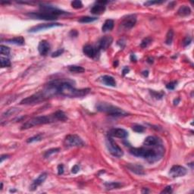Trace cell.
Here are the masks:
<instances>
[{"label": "cell", "instance_id": "obj_1", "mask_svg": "<svg viewBox=\"0 0 194 194\" xmlns=\"http://www.w3.org/2000/svg\"><path fill=\"white\" fill-rule=\"evenodd\" d=\"M74 81L69 79H58L52 80L48 84L41 90L46 100L56 96H62L66 97H83L87 95L90 91V88L85 89H76L73 84Z\"/></svg>", "mask_w": 194, "mask_h": 194}, {"label": "cell", "instance_id": "obj_2", "mask_svg": "<svg viewBox=\"0 0 194 194\" xmlns=\"http://www.w3.org/2000/svg\"><path fill=\"white\" fill-rule=\"evenodd\" d=\"M130 153L136 157L143 158L150 163H154L160 160L164 155V149L162 143L154 146H144L140 148H131Z\"/></svg>", "mask_w": 194, "mask_h": 194}, {"label": "cell", "instance_id": "obj_3", "mask_svg": "<svg viewBox=\"0 0 194 194\" xmlns=\"http://www.w3.org/2000/svg\"><path fill=\"white\" fill-rule=\"evenodd\" d=\"M57 121L56 118H55L54 114L51 115H45V116H38L35 118H30L26 121L24 124L21 126V130H27V129L31 128L35 126L42 124H46L52 123L54 121Z\"/></svg>", "mask_w": 194, "mask_h": 194}, {"label": "cell", "instance_id": "obj_4", "mask_svg": "<svg viewBox=\"0 0 194 194\" xmlns=\"http://www.w3.org/2000/svg\"><path fill=\"white\" fill-rule=\"evenodd\" d=\"M96 109L99 112H104L105 114L113 116V117H121V116H126L128 115V113L124 112L123 109L105 103H98L96 105Z\"/></svg>", "mask_w": 194, "mask_h": 194}, {"label": "cell", "instance_id": "obj_5", "mask_svg": "<svg viewBox=\"0 0 194 194\" xmlns=\"http://www.w3.org/2000/svg\"><path fill=\"white\" fill-rule=\"evenodd\" d=\"M106 146L109 153L115 157H122L124 155L123 150L120 148L119 146L116 143L112 137L108 136L106 139Z\"/></svg>", "mask_w": 194, "mask_h": 194}, {"label": "cell", "instance_id": "obj_6", "mask_svg": "<svg viewBox=\"0 0 194 194\" xmlns=\"http://www.w3.org/2000/svg\"><path fill=\"white\" fill-rule=\"evenodd\" d=\"M64 144L66 147H78V146H84V142L77 135L70 134L65 137Z\"/></svg>", "mask_w": 194, "mask_h": 194}, {"label": "cell", "instance_id": "obj_7", "mask_svg": "<svg viewBox=\"0 0 194 194\" xmlns=\"http://www.w3.org/2000/svg\"><path fill=\"white\" fill-rule=\"evenodd\" d=\"M28 17L34 19H39V20H46V21H54L57 20L58 17L52 14L49 11H40V12H31L27 14Z\"/></svg>", "mask_w": 194, "mask_h": 194}, {"label": "cell", "instance_id": "obj_8", "mask_svg": "<svg viewBox=\"0 0 194 194\" xmlns=\"http://www.w3.org/2000/svg\"><path fill=\"white\" fill-rule=\"evenodd\" d=\"M46 100V99L44 98V96L42 94L41 91L38 92L37 93L34 94V95L30 96H28L25 99H22L21 101L20 104L21 105H35L38 104V103H40L42 102H44Z\"/></svg>", "mask_w": 194, "mask_h": 194}, {"label": "cell", "instance_id": "obj_9", "mask_svg": "<svg viewBox=\"0 0 194 194\" xmlns=\"http://www.w3.org/2000/svg\"><path fill=\"white\" fill-rule=\"evenodd\" d=\"M136 22V15H129L123 18L120 24L121 27L123 30H128L134 26Z\"/></svg>", "mask_w": 194, "mask_h": 194}, {"label": "cell", "instance_id": "obj_10", "mask_svg": "<svg viewBox=\"0 0 194 194\" xmlns=\"http://www.w3.org/2000/svg\"><path fill=\"white\" fill-rule=\"evenodd\" d=\"M187 173V170L184 167L181 166V165H174L170 169L169 175L173 178H176V177H183L186 175Z\"/></svg>", "mask_w": 194, "mask_h": 194}, {"label": "cell", "instance_id": "obj_11", "mask_svg": "<svg viewBox=\"0 0 194 194\" xmlns=\"http://www.w3.org/2000/svg\"><path fill=\"white\" fill-rule=\"evenodd\" d=\"M62 24L59 23H48V24H40L39 25L31 27L28 31L30 33H36V32L41 31V30H47L49 28L56 27H62Z\"/></svg>", "mask_w": 194, "mask_h": 194}, {"label": "cell", "instance_id": "obj_12", "mask_svg": "<svg viewBox=\"0 0 194 194\" xmlns=\"http://www.w3.org/2000/svg\"><path fill=\"white\" fill-rule=\"evenodd\" d=\"M112 42H113V38L111 36H104L99 39L96 47L99 50H106L112 45Z\"/></svg>", "mask_w": 194, "mask_h": 194}, {"label": "cell", "instance_id": "obj_13", "mask_svg": "<svg viewBox=\"0 0 194 194\" xmlns=\"http://www.w3.org/2000/svg\"><path fill=\"white\" fill-rule=\"evenodd\" d=\"M99 49L97 47L91 45H86L84 46L83 52L87 57L90 58H96L99 55Z\"/></svg>", "mask_w": 194, "mask_h": 194}, {"label": "cell", "instance_id": "obj_14", "mask_svg": "<svg viewBox=\"0 0 194 194\" xmlns=\"http://www.w3.org/2000/svg\"><path fill=\"white\" fill-rule=\"evenodd\" d=\"M108 136L111 137L125 139L128 136V132L122 128H112L108 131Z\"/></svg>", "mask_w": 194, "mask_h": 194}, {"label": "cell", "instance_id": "obj_15", "mask_svg": "<svg viewBox=\"0 0 194 194\" xmlns=\"http://www.w3.org/2000/svg\"><path fill=\"white\" fill-rule=\"evenodd\" d=\"M38 51H39V54L43 56H45L48 55V53L50 51V45L46 40H42L39 42V45H38Z\"/></svg>", "mask_w": 194, "mask_h": 194}, {"label": "cell", "instance_id": "obj_16", "mask_svg": "<svg viewBox=\"0 0 194 194\" xmlns=\"http://www.w3.org/2000/svg\"><path fill=\"white\" fill-rule=\"evenodd\" d=\"M47 177V174L46 173H43L41 174L39 176V177L37 178V179H35L34 181V182L32 183V184L30 186V190L31 191H34L35 190H37V188L39 186H40V185L42 184V183L44 182V181H46V179Z\"/></svg>", "mask_w": 194, "mask_h": 194}, {"label": "cell", "instance_id": "obj_17", "mask_svg": "<svg viewBox=\"0 0 194 194\" xmlns=\"http://www.w3.org/2000/svg\"><path fill=\"white\" fill-rule=\"evenodd\" d=\"M162 142L159 138L154 136H149L145 139L143 142V146H154L162 144Z\"/></svg>", "mask_w": 194, "mask_h": 194}, {"label": "cell", "instance_id": "obj_18", "mask_svg": "<svg viewBox=\"0 0 194 194\" xmlns=\"http://www.w3.org/2000/svg\"><path fill=\"white\" fill-rule=\"evenodd\" d=\"M105 11V6L103 4H100L99 2H96V5H94L90 9V12L93 15H99L103 14Z\"/></svg>", "mask_w": 194, "mask_h": 194}, {"label": "cell", "instance_id": "obj_19", "mask_svg": "<svg viewBox=\"0 0 194 194\" xmlns=\"http://www.w3.org/2000/svg\"><path fill=\"white\" fill-rule=\"evenodd\" d=\"M127 168H128L131 172H134L136 174L138 175H144L145 174V172L144 169L141 165L136 164H127Z\"/></svg>", "mask_w": 194, "mask_h": 194}, {"label": "cell", "instance_id": "obj_20", "mask_svg": "<svg viewBox=\"0 0 194 194\" xmlns=\"http://www.w3.org/2000/svg\"><path fill=\"white\" fill-rule=\"evenodd\" d=\"M101 81L105 84L107 86H116V81L114 79V77L109 75H104L101 77Z\"/></svg>", "mask_w": 194, "mask_h": 194}, {"label": "cell", "instance_id": "obj_21", "mask_svg": "<svg viewBox=\"0 0 194 194\" xmlns=\"http://www.w3.org/2000/svg\"><path fill=\"white\" fill-rule=\"evenodd\" d=\"M191 14L190 8L188 6H182L177 11V15L181 17H187Z\"/></svg>", "mask_w": 194, "mask_h": 194}, {"label": "cell", "instance_id": "obj_22", "mask_svg": "<svg viewBox=\"0 0 194 194\" xmlns=\"http://www.w3.org/2000/svg\"><path fill=\"white\" fill-rule=\"evenodd\" d=\"M114 21L112 19H108L106 21H105L103 24V27H102V30L103 32H108L111 31V30L114 28Z\"/></svg>", "mask_w": 194, "mask_h": 194}, {"label": "cell", "instance_id": "obj_23", "mask_svg": "<svg viewBox=\"0 0 194 194\" xmlns=\"http://www.w3.org/2000/svg\"><path fill=\"white\" fill-rule=\"evenodd\" d=\"M6 42L11 44L17 46H23L25 43L24 37H14L12 39H8L6 40Z\"/></svg>", "mask_w": 194, "mask_h": 194}, {"label": "cell", "instance_id": "obj_24", "mask_svg": "<svg viewBox=\"0 0 194 194\" xmlns=\"http://www.w3.org/2000/svg\"><path fill=\"white\" fill-rule=\"evenodd\" d=\"M18 112H20L19 108H9L8 110H7L6 112H5L2 115V120L3 119V118H8V117H10V116L14 115H15V114H18Z\"/></svg>", "mask_w": 194, "mask_h": 194}, {"label": "cell", "instance_id": "obj_25", "mask_svg": "<svg viewBox=\"0 0 194 194\" xmlns=\"http://www.w3.org/2000/svg\"><path fill=\"white\" fill-rule=\"evenodd\" d=\"M55 115V118H56L57 121H65L67 119V116H66L65 113L61 110L56 111L55 113H53Z\"/></svg>", "mask_w": 194, "mask_h": 194}, {"label": "cell", "instance_id": "obj_26", "mask_svg": "<svg viewBox=\"0 0 194 194\" xmlns=\"http://www.w3.org/2000/svg\"><path fill=\"white\" fill-rule=\"evenodd\" d=\"M105 187H106L107 190H114L122 187V184L119 182H107L105 183Z\"/></svg>", "mask_w": 194, "mask_h": 194}, {"label": "cell", "instance_id": "obj_27", "mask_svg": "<svg viewBox=\"0 0 194 194\" xmlns=\"http://www.w3.org/2000/svg\"><path fill=\"white\" fill-rule=\"evenodd\" d=\"M97 18L95 17H90V16H84V17H81L78 20V21L80 23H83V24H86V23H91L96 21L97 20Z\"/></svg>", "mask_w": 194, "mask_h": 194}, {"label": "cell", "instance_id": "obj_28", "mask_svg": "<svg viewBox=\"0 0 194 194\" xmlns=\"http://www.w3.org/2000/svg\"><path fill=\"white\" fill-rule=\"evenodd\" d=\"M68 70H69L72 73H84L85 71L83 67H80V66L77 65H70L68 66Z\"/></svg>", "mask_w": 194, "mask_h": 194}, {"label": "cell", "instance_id": "obj_29", "mask_svg": "<svg viewBox=\"0 0 194 194\" xmlns=\"http://www.w3.org/2000/svg\"><path fill=\"white\" fill-rule=\"evenodd\" d=\"M149 93L151 94L152 97H153V98L155 99H162V97L164 96V93L163 91L157 92L155 91V90H150Z\"/></svg>", "mask_w": 194, "mask_h": 194}, {"label": "cell", "instance_id": "obj_30", "mask_svg": "<svg viewBox=\"0 0 194 194\" xmlns=\"http://www.w3.org/2000/svg\"><path fill=\"white\" fill-rule=\"evenodd\" d=\"M174 38V31L172 29H170L166 34V39H165V43L167 45H171L173 41Z\"/></svg>", "mask_w": 194, "mask_h": 194}, {"label": "cell", "instance_id": "obj_31", "mask_svg": "<svg viewBox=\"0 0 194 194\" xmlns=\"http://www.w3.org/2000/svg\"><path fill=\"white\" fill-rule=\"evenodd\" d=\"M42 140H43V134H39L35 135V136H32L30 138L27 139V143H34V142H39V141H41Z\"/></svg>", "mask_w": 194, "mask_h": 194}, {"label": "cell", "instance_id": "obj_32", "mask_svg": "<svg viewBox=\"0 0 194 194\" xmlns=\"http://www.w3.org/2000/svg\"><path fill=\"white\" fill-rule=\"evenodd\" d=\"M59 151H60L59 148H52V149H49V150H47V151L46 152L45 154H44V157H45L46 159H47V158L50 157L51 155L55 154V153H58Z\"/></svg>", "mask_w": 194, "mask_h": 194}, {"label": "cell", "instance_id": "obj_33", "mask_svg": "<svg viewBox=\"0 0 194 194\" xmlns=\"http://www.w3.org/2000/svg\"><path fill=\"white\" fill-rule=\"evenodd\" d=\"M153 42V39L151 37H146L145 39H143L140 43V47L141 48H146L149 45L151 44V43Z\"/></svg>", "mask_w": 194, "mask_h": 194}, {"label": "cell", "instance_id": "obj_34", "mask_svg": "<svg viewBox=\"0 0 194 194\" xmlns=\"http://www.w3.org/2000/svg\"><path fill=\"white\" fill-rule=\"evenodd\" d=\"M0 60H1V67H10L11 66V62L8 58H4V57L1 56Z\"/></svg>", "mask_w": 194, "mask_h": 194}, {"label": "cell", "instance_id": "obj_35", "mask_svg": "<svg viewBox=\"0 0 194 194\" xmlns=\"http://www.w3.org/2000/svg\"><path fill=\"white\" fill-rule=\"evenodd\" d=\"M10 49L6 46L1 45L0 46V52L2 56H8L10 54Z\"/></svg>", "mask_w": 194, "mask_h": 194}, {"label": "cell", "instance_id": "obj_36", "mask_svg": "<svg viewBox=\"0 0 194 194\" xmlns=\"http://www.w3.org/2000/svg\"><path fill=\"white\" fill-rule=\"evenodd\" d=\"M133 131H135V132L136 133H143L144 131H145L146 128L143 127V126H142V125H140V124H135L132 127Z\"/></svg>", "mask_w": 194, "mask_h": 194}, {"label": "cell", "instance_id": "obj_37", "mask_svg": "<svg viewBox=\"0 0 194 194\" xmlns=\"http://www.w3.org/2000/svg\"><path fill=\"white\" fill-rule=\"evenodd\" d=\"M71 6H72L74 8H75V9H80V8H83V3L81 1L75 0V1L71 2Z\"/></svg>", "mask_w": 194, "mask_h": 194}, {"label": "cell", "instance_id": "obj_38", "mask_svg": "<svg viewBox=\"0 0 194 194\" xmlns=\"http://www.w3.org/2000/svg\"><path fill=\"white\" fill-rule=\"evenodd\" d=\"M177 81H172V82L168 83V84H167L166 88L168 90H174V88H175L176 86H177Z\"/></svg>", "mask_w": 194, "mask_h": 194}, {"label": "cell", "instance_id": "obj_39", "mask_svg": "<svg viewBox=\"0 0 194 194\" xmlns=\"http://www.w3.org/2000/svg\"><path fill=\"white\" fill-rule=\"evenodd\" d=\"M191 42H192V38H191L190 37H187L183 39V42H182V45H183V46L186 47L190 45Z\"/></svg>", "mask_w": 194, "mask_h": 194}, {"label": "cell", "instance_id": "obj_40", "mask_svg": "<svg viewBox=\"0 0 194 194\" xmlns=\"http://www.w3.org/2000/svg\"><path fill=\"white\" fill-rule=\"evenodd\" d=\"M64 52V49H58L57 51L54 52L52 54V58H56V57H58L61 55H62V53Z\"/></svg>", "mask_w": 194, "mask_h": 194}, {"label": "cell", "instance_id": "obj_41", "mask_svg": "<svg viewBox=\"0 0 194 194\" xmlns=\"http://www.w3.org/2000/svg\"><path fill=\"white\" fill-rule=\"evenodd\" d=\"M164 2V1H148V2H145L144 5L145 6H153V5H155V4H162Z\"/></svg>", "mask_w": 194, "mask_h": 194}, {"label": "cell", "instance_id": "obj_42", "mask_svg": "<svg viewBox=\"0 0 194 194\" xmlns=\"http://www.w3.org/2000/svg\"><path fill=\"white\" fill-rule=\"evenodd\" d=\"M172 193V188L171 186H168V187H166L163 190L162 192H161V193Z\"/></svg>", "mask_w": 194, "mask_h": 194}, {"label": "cell", "instance_id": "obj_43", "mask_svg": "<svg viewBox=\"0 0 194 194\" xmlns=\"http://www.w3.org/2000/svg\"><path fill=\"white\" fill-rule=\"evenodd\" d=\"M80 168L78 164H75V166H73V168H71V172H72L73 174L78 173L79 171H80Z\"/></svg>", "mask_w": 194, "mask_h": 194}, {"label": "cell", "instance_id": "obj_44", "mask_svg": "<svg viewBox=\"0 0 194 194\" xmlns=\"http://www.w3.org/2000/svg\"><path fill=\"white\" fill-rule=\"evenodd\" d=\"M57 169H58V174H59V175H61V174H62L64 173V165L63 164H58Z\"/></svg>", "mask_w": 194, "mask_h": 194}, {"label": "cell", "instance_id": "obj_45", "mask_svg": "<svg viewBox=\"0 0 194 194\" xmlns=\"http://www.w3.org/2000/svg\"><path fill=\"white\" fill-rule=\"evenodd\" d=\"M78 33L77 32V30H72L71 32H70V36L72 37H76L77 36Z\"/></svg>", "mask_w": 194, "mask_h": 194}, {"label": "cell", "instance_id": "obj_46", "mask_svg": "<svg viewBox=\"0 0 194 194\" xmlns=\"http://www.w3.org/2000/svg\"><path fill=\"white\" fill-rule=\"evenodd\" d=\"M8 158H9V155H2V156H1V163H2L5 159H8Z\"/></svg>", "mask_w": 194, "mask_h": 194}, {"label": "cell", "instance_id": "obj_47", "mask_svg": "<svg viewBox=\"0 0 194 194\" xmlns=\"http://www.w3.org/2000/svg\"><path fill=\"white\" fill-rule=\"evenodd\" d=\"M129 71H130V69H129L128 67H124V68L123 69V71H122V73H123V75H127V73L129 72Z\"/></svg>", "mask_w": 194, "mask_h": 194}, {"label": "cell", "instance_id": "obj_48", "mask_svg": "<svg viewBox=\"0 0 194 194\" xmlns=\"http://www.w3.org/2000/svg\"><path fill=\"white\" fill-rule=\"evenodd\" d=\"M131 60L132 62H136V56L134 54H131Z\"/></svg>", "mask_w": 194, "mask_h": 194}, {"label": "cell", "instance_id": "obj_49", "mask_svg": "<svg viewBox=\"0 0 194 194\" xmlns=\"http://www.w3.org/2000/svg\"><path fill=\"white\" fill-rule=\"evenodd\" d=\"M180 98H177V99H174V105H177L178 104V103L180 102Z\"/></svg>", "mask_w": 194, "mask_h": 194}, {"label": "cell", "instance_id": "obj_50", "mask_svg": "<svg viewBox=\"0 0 194 194\" xmlns=\"http://www.w3.org/2000/svg\"><path fill=\"white\" fill-rule=\"evenodd\" d=\"M143 75H144V77H147L148 75H149V71H143Z\"/></svg>", "mask_w": 194, "mask_h": 194}, {"label": "cell", "instance_id": "obj_51", "mask_svg": "<svg viewBox=\"0 0 194 194\" xmlns=\"http://www.w3.org/2000/svg\"><path fill=\"white\" fill-rule=\"evenodd\" d=\"M148 62H149V63H153V58H149V59H148Z\"/></svg>", "mask_w": 194, "mask_h": 194}, {"label": "cell", "instance_id": "obj_52", "mask_svg": "<svg viewBox=\"0 0 194 194\" xmlns=\"http://www.w3.org/2000/svg\"><path fill=\"white\" fill-rule=\"evenodd\" d=\"M149 192V190H144L142 191V193H148Z\"/></svg>", "mask_w": 194, "mask_h": 194}]
</instances>
